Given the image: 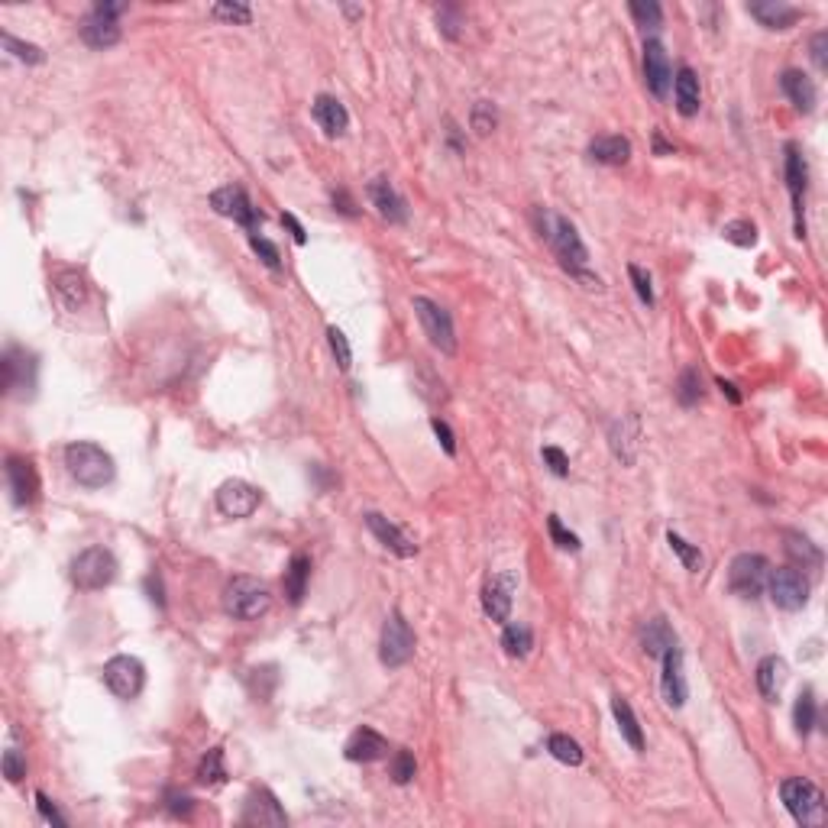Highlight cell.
<instances>
[{
  "label": "cell",
  "mask_w": 828,
  "mask_h": 828,
  "mask_svg": "<svg viewBox=\"0 0 828 828\" xmlns=\"http://www.w3.org/2000/svg\"><path fill=\"white\" fill-rule=\"evenodd\" d=\"M538 217H540V236H544V240L553 246L557 259L563 262V269H567L570 276L580 278V282L595 285V288H599L602 285L599 278L586 272L589 249H586V243L580 240V230H576L573 220L560 217V214H550V211H538Z\"/></svg>",
  "instance_id": "obj_1"
},
{
  "label": "cell",
  "mask_w": 828,
  "mask_h": 828,
  "mask_svg": "<svg viewBox=\"0 0 828 828\" xmlns=\"http://www.w3.org/2000/svg\"><path fill=\"white\" fill-rule=\"evenodd\" d=\"M65 466H68L71 479L85 488H104L117 476L114 456L107 454L104 446L88 444V440H75V444L65 446Z\"/></svg>",
  "instance_id": "obj_2"
},
{
  "label": "cell",
  "mask_w": 828,
  "mask_h": 828,
  "mask_svg": "<svg viewBox=\"0 0 828 828\" xmlns=\"http://www.w3.org/2000/svg\"><path fill=\"white\" fill-rule=\"evenodd\" d=\"M272 605V595L269 586L253 576H234L224 589V612L236 622H256L269 612Z\"/></svg>",
  "instance_id": "obj_3"
},
{
  "label": "cell",
  "mask_w": 828,
  "mask_h": 828,
  "mask_svg": "<svg viewBox=\"0 0 828 828\" xmlns=\"http://www.w3.org/2000/svg\"><path fill=\"white\" fill-rule=\"evenodd\" d=\"M780 800H783L786 812L793 815L800 825L812 828L825 822V796L822 790L806 777H786L780 783Z\"/></svg>",
  "instance_id": "obj_4"
},
{
  "label": "cell",
  "mask_w": 828,
  "mask_h": 828,
  "mask_svg": "<svg viewBox=\"0 0 828 828\" xmlns=\"http://www.w3.org/2000/svg\"><path fill=\"white\" fill-rule=\"evenodd\" d=\"M117 576V560L107 547H88L79 557L71 560V582L81 589V592H98L107 589Z\"/></svg>",
  "instance_id": "obj_5"
},
{
  "label": "cell",
  "mask_w": 828,
  "mask_h": 828,
  "mask_svg": "<svg viewBox=\"0 0 828 828\" xmlns=\"http://www.w3.org/2000/svg\"><path fill=\"white\" fill-rule=\"evenodd\" d=\"M411 308H414V314H418L421 330L427 333L431 347H437L440 353H446V356H454L456 353V330H454V318H450V311L440 308L437 301H431V298H424V295L414 298Z\"/></svg>",
  "instance_id": "obj_6"
},
{
  "label": "cell",
  "mask_w": 828,
  "mask_h": 828,
  "mask_svg": "<svg viewBox=\"0 0 828 828\" xmlns=\"http://www.w3.org/2000/svg\"><path fill=\"white\" fill-rule=\"evenodd\" d=\"M0 369H4V392H7L10 398L26 402V398L36 395V372H39V362H36V356L29 353V350L7 347Z\"/></svg>",
  "instance_id": "obj_7"
},
{
  "label": "cell",
  "mask_w": 828,
  "mask_h": 828,
  "mask_svg": "<svg viewBox=\"0 0 828 828\" xmlns=\"http://www.w3.org/2000/svg\"><path fill=\"white\" fill-rule=\"evenodd\" d=\"M767 576H770V563L760 553H738L728 567V589L738 599H758L767 589Z\"/></svg>",
  "instance_id": "obj_8"
},
{
  "label": "cell",
  "mask_w": 828,
  "mask_h": 828,
  "mask_svg": "<svg viewBox=\"0 0 828 828\" xmlns=\"http://www.w3.org/2000/svg\"><path fill=\"white\" fill-rule=\"evenodd\" d=\"M783 178H786V192L793 201V230L796 236H806V217H802V204H806V184H809V169L806 159H802V149L796 142H786V156H783Z\"/></svg>",
  "instance_id": "obj_9"
},
{
  "label": "cell",
  "mask_w": 828,
  "mask_h": 828,
  "mask_svg": "<svg viewBox=\"0 0 828 828\" xmlns=\"http://www.w3.org/2000/svg\"><path fill=\"white\" fill-rule=\"evenodd\" d=\"M104 683L107 689L117 696V699H136L142 693V683H146V666L140 657H130V654H117L104 664Z\"/></svg>",
  "instance_id": "obj_10"
},
{
  "label": "cell",
  "mask_w": 828,
  "mask_h": 828,
  "mask_svg": "<svg viewBox=\"0 0 828 828\" xmlns=\"http://www.w3.org/2000/svg\"><path fill=\"white\" fill-rule=\"evenodd\" d=\"M767 592H770V602L777 609L800 612V609H806V602H809V580L796 567L770 570V576H767Z\"/></svg>",
  "instance_id": "obj_11"
},
{
  "label": "cell",
  "mask_w": 828,
  "mask_h": 828,
  "mask_svg": "<svg viewBox=\"0 0 828 828\" xmlns=\"http://www.w3.org/2000/svg\"><path fill=\"white\" fill-rule=\"evenodd\" d=\"M123 14V4H94L91 14L81 20V39H85L91 49H110V46L121 43V26H117V16Z\"/></svg>",
  "instance_id": "obj_12"
},
{
  "label": "cell",
  "mask_w": 828,
  "mask_h": 828,
  "mask_svg": "<svg viewBox=\"0 0 828 828\" xmlns=\"http://www.w3.org/2000/svg\"><path fill=\"white\" fill-rule=\"evenodd\" d=\"M379 657L389 670H398L404 666L411 657H414V631L408 628L398 612H392L383 624V641H379Z\"/></svg>",
  "instance_id": "obj_13"
},
{
  "label": "cell",
  "mask_w": 828,
  "mask_h": 828,
  "mask_svg": "<svg viewBox=\"0 0 828 828\" xmlns=\"http://www.w3.org/2000/svg\"><path fill=\"white\" fill-rule=\"evenodd\" d=\"M211 207L220 214V217H230V220H236L240 227H246L249 236H253L262 224L259 207H253V201L246 198V192H243L240 184H224V188H217V192L211 194Z\"/></svg>",
  "instance_id": "obj_14"
},
{
  "label": "cell",
  "mask_w": 828,
  "mask_h": 828,
  "mask_svg": "<svg viewBox=\"0 0 828 828\" xmlns=\"http://www.w3.org/2000/svg\"><path fill=\"white\" fill-rule=\"evenodd\" d=\"M362 521H366V528L372 531V538L379 540L385 550L395 553V557L408 560V557H414V553H418V544H414V538H411L408 531H402V528H398L392 518L379 515V511H366V515H362Z\"/></svg>",
  "instance_id": "obj_15"
},
{
  "label": "cell",
  "mask_w": 828,
  "mask_h": 828,
  "mask_svg": "<svg viewBox=\"0 0 828 828\" xmlns=\"http://www.w3.org/2000/svg\"><path fill=\"white\" fill-rule=\"evenodd\" d=\"M259 502H262L259 488L249 486V482H243V479H227L217 488V508H220V515H227V518H249L256 508H259Z\"/></svg>",
  "instance_id": "obj_16"
},
{
  "label": "cell",
  "mask_w": 828,
  "mask_h": 828,
  "mask_svg": "<svg viewBox=\"0 0 828 828\" xmlns=\"http://www.w3.org/2000/svg\"><path fill=\"white\" fill-rule=\"evenodd\" d=\"M645 81H647V91L660 100H664L673 88V68H670V58H666V49L660 39H647L645 43Z\"/></svg>",
  "instance_id": "obj_17"
},
{
  "label": "cell",
  "mask_w": 828,
  "mask_h": 828,
  "mask_svg": "<svg viewBox=\"0 0 828 828\" xmlns=\"http://www.w3.org/2000/svg\"><path fill=\"white\" fill-rule=\"evenodd\" d=\"M515 586H518L515 573H498L482 586V612H486L492 622H508Z\"/></svg>",
  "instance_id": "obj_18"
},
{
  "label": "cell",
  "mask_w": 828,
  "mask_h": 828,
  "mask_svg": "<svg viewBox=\"0 0 828 828\" xmlns=\"http://www.w3.org/2000/svg\"><path fill=\"white\" fill-rule=\"evenodd\" d=\"M660 660H664V673H660V689H664L666 706H670V708H683V706H687V696H689L687 673H683V651L673 645Z\"/></svg>",
  "instance_id": "obj_19"
},
{
  "label": "cell",
  "mask_w": 828,
  "mask_h": 828,
  "mask_svg": "<svg viewBox=\"0 0 828 828\" xmlns=\"http://www.w3.org/2000/svg\"><path fill=\"white\" fill-rule=\"evenodd\" d=\"M609 446L615 460H622L624 466L637 460V446H641V418L637 414H622L615 424L609 427Z\"/></svg>",
  "instance_id": "obj_20"
},
{
  "label": "cell",
  "mask_w": 828,
  "mask_h": 828,
  "mask_svg": "<svg viewBox=\"0 0 828 828\" xmlns=\"http://www.w3.org/2000/svg\"><path fill=\"white\" fill-rule=\"evenodd\" d=\"M7 486H10V498H14L16 508L33 505L36 492H39V479H36L33 463L23 460V456H10L7 460Z\"/></svg>",
  "instance_id": "obj_21"
},
{
  "label": "cell",
  "mask_w": 828,
  "mask_h": 828,
  "mask_svg": "<svg viewBox=\"0 0 828 828\" xmlns=\"http://www.w3.org/2000/svg\"><path fill=\"white\" fill-rule=\"evenodd\" d=\"M288 815L278 806V800L269 790H253L246 796V806H243V825H285Z\"/></svg>",
  "instance_id": "obj_22"
},
{
  "label": "cell",
  "mask_w": 828,
  "mask_h": 828,
  "mask_svg": "<svg viewBox=\"0 0 828 828\" xmlns=\"http://www.w3.org/2000/svg\"><path fill=\"white\" fill-rule=\"evenodd\" d=\"M343 754H347V760H353V764H372V760H383L385 754H389V741H385L375 728L362 725V728H356L353 735H350Z\"/></svg>",
  "instance_id": "obj_23"
},
{
  "label": "cell",
  "mask_w": 828,
  "mask_h": 828,
  "mask_svg": "<svg viewBox=\"0 0 828 828\" xmlns=\"http://www.w3.org/2000/svg\"><path fill=\"white\" fill-rule=\"evenodd\" d=\"M366 194L369 201L375 204V211L383 214L389 224H404L408 220V207H404V198L395 192V184L389 178H372L366 184Z\"/></svg>",
  "instance_id": "obj_24"
},
{
  "label": "cell",
  "mask_w": 828,
  "mask_h": 828,
  "mask_svg": "<svg viewBox=\"0 0 828 828\" xmlns=\"http://www.w3.org/2000/svg\"><path fill=\"white\" fill-rule=\"evenodd\" d=\"M780 88H783V94L790 98V104H793L800 114H812V110H815L819 91H815V81L809 79L806 71L786 68L783 75H780Z\"/></svg>",
  "instance_id": "obj_25"
},
{
  "label": "cell",
  "mask_w": 828,
  "mask_h": 828,
  "mask_svg": "<svg viewBox=\"0 0 828 828\" xmlns=\"http://www.w3.org/2000/svg\"><path fill=\"white\" fill-rule=\"evenodd\" d=\"M314 121L320 123V130H324L327 136H343L350 127V114L347 107L341 104V100L333 98V94H318L314 98V107H311Z\"/></svg>",
  "instance_id": "obj_26"
},
{
  "label": "cell",
  "mask_w": 828,
  "mask_h": 828,
  "mask_svg": "<svg viewBox=\"0 0 828 828\" xmlns=\"http://www.w3.org/2000/svg\"><path fill=\"white\" fill-rule=\"evenodd\" d=\"M748 14L767 29H790L800 20V10L783 4V0H767V4H748Z\"/></svg>",
  "instance_id": "obj_27"
},
{
  "label": "cell",
  "mask_w": 828,
  "mask_h": 828,
  "mask_svg": "<svg viewBox=\"0 0 828 828\" xmlns=\"http://www.w3.org/2000/svg\"><path fill=\"white\" fill-rule=\"evenodd\" d=\"M56 298L65 311H79L88 301V282L79 269H62L56 276Z\"/></svg>",
  "instance_id": "obj_28"
},
{
  "label": "cell",
  "mask_w": 828,
  "mask_h": 828,
  "mask_svg": "<svg viewBox=\"0 0 828 828\" xmlns=\"http://www.w3.org/2000/svg\"><path fill=\"white\" fill-rule=\"evenodd\" d=\"M673 98H676V110H680L683 117L699 114V104H702L699 79H696V71L687 68V65H683V68L676 71V79H673Z\"/></svg>",
  "instance_id": "obj_29"
},
{
  "label": "cell",
  "mask_w": 828,
  "mask_h": 828,
  "mask_svg": "<svg viewBox=\"0 0 828 828\" xmlns=\"http://www.w3.org/2000/svg\"><path fill=\"white\" fill-rule=\"evenodd\" d=\"M589 159L599 165H624L631 159V142L624 136H595L589 142Z\"/></svg>",
  "instance_id": "obj_30"
},
{
  "label": "cell",
  "mask_w": 828,
  "mask_h": 828,
  "mask_svg": "<svg viewBox=\"0 0 828 828\" xmlns=\"http://www.w3.org/2000/svg\"><path fill=\"white\" fill-rule=\"evenodd\" d=\"M783 540H786L783 544L786 557L793 560L796 570H819L822 567V550L809 538H802L800 531H786Z\"/></svg>",
  "instance_id": "obj_31"
},
{
  "label": "cell",
  "mask_w": 828,
  "mask_h": 828,
  "mask_svg": "<svg viewBox=\"0 0 828 828\" xmlns=\"http://www.w3.org/2000/svg\"><path fill=\"white\" fill-rule=\"evenodd\" d=\"M612 715H615L618 731H622L624 741H628L634 750H645V731H641V722H637L631 702L622 699V696H615V699H612Z\"/></svg>",
  "instance_id": "obj_32"
},
{
  "label": "cell",
  "mask_w": 828,
  "mask_h": 828,
  "mask_svg": "<svg viewBox=\"0 0 828 828\" xmlns=\"http://www.w3.org/2000/svg\"><path fill=\"white\" fill-rule=\"evenodd\" d=\"M308 580H311V560L305 553H295L288 570H285V595H288L291 605H301L308 592Z\"/></svg>",
  "instance_id": "obj_33"
},
{
  "label": "cell",
  "mask_w": 828,
  "mask_h": 828,
  "mask_svg": "<svg viewBox=\"0 0 828 828\" xmlns=\"http://www.w3.org/2000/svg\"><path fill=\"white\" fill-rule=\"evenodd\" d=\"M641 645H645L647 657H664L673 645H676V634L670 631V624L664 618H651V622L641 628Z\"/></svg>",
  "instance_id": "obj_34"
},
{
  "label": "cell",
  "mask_w": 828,
  "mask_h": 828,
  "mask_svg": "<svg viewBox=\"0 0 828 828\" xmlns=\"http://www.w3.org/2000/svg\"><path fill=\"white\" fill-rule=\"evenodd\" d=\"M783 680H786V664L780 657H764L758 664V689H760V696H764L767 702H777V696H780V687H783Z\"/></svg>",
  "instance_id": "obj_35"
},
{
  "label": "cell",
  "mask_w": 828,
  "mask_h": 828,
  "mask_svg": "<svg viewBox=\"0 0 828 828\" xmlns=\"http://www.w3.org/2000/svg\"><path fill=\"white\" fill-rule=\"evenodd\" d=\"M502 647H505V654L508 657H515V660H524L528 654H531V647H534V634H531V628L524 622H511V624H505V631H502Z\"/></svg>",
  "instance_id": "obj_36"
},
{
  "label": "cell",
  "mask_w": 828,
  "mask_h": 828,
  "mask_svg": "<svg viewBox=\"0 0 828 828\" xmlns=\"http://www.w3.org/2000/svg\"><path fill=\"white\" fill-rule=\"evenodd\" d=\"M815 718H819V706H815V696L812 689H802L800 699L793 706V725H796V735L806 738L809 731L815 728Z\"/></svg>",
  "instance_id": "obj_37"
},
{
  "label": "cell",
  "mask_w": 828,
  "mask_h": 828,
  "mask_svg": "<svg viewBox=\"0 0 828 828\" xmlns=\"http://www.w3.org/2000/svg\"><path fill=\"white\" fill-rule=\"evenodd\" d=\"M547 750H550V754L560 760V764H567V767H580L582 764L580 741H573L570 735H550V738H547Z\"/></svg>",
  "instance_id": "obj_38"
},
{
  "label": "cell",
  "mask_w": 828,
  "mask_h": 828,
  "mask_svg": "<svg viewBox=\"0 0 828 828\" xmlns=\"http://www.w3.org/2000/svg\"><path fill=\"white\" fill-rule=\"evenodd\" d=\"M702 398V375L699 369H683L680 379H676V402L683 404V408H693V404H699Z\"/></svg>",
  "instance_id": "obj_39"
},
{
  "label": "cell",
  "mask_w": 828,
  "mask_h": 828,
  "mask_svg": "<svg viewBox=\"0 0 828 828\" xmlns=\"http://www.w3.org/2000/svg\"><path fill=\"white\" fill-rule=\"evenodd\" d=\"M198 780L207 786H217L227 780V767H224V750L220 748H211L204 754V760L198 764Z\"/></svg>",
  "instance_id": "obj_40"
},
{
  "label": "cell",
  "mask_w": 828,
  "mask_h": 828,
  "mask_svg": "<svg viewBox=\"0 0 828 828\" xmlns=\"http://www.w3.org/2000/svg\"><path fill=\"white\" fill-rule=\"evenodd\" d=\"M666 544H670V550L683 560V567H687L689 573H699L702 563H706V560H702V553H699V547H693L689 540H683L680 534H673V531L666 534Z\"/></svg>",
  "instance_id": "obj_41"
},
{
  "label": "cell",
  "mask_w": 828,
  "mask_h": 828,
  "mask_svg": "<svg viewBox=\"0 0 828 828\" xmlns=\"http://www.w3.org/2000/svg\"><path fill=\"white\" fill-rule=\"evenodd\" d=\"M628 10L637 20V26H645V29H660V23H664V7L654 4V0H634Z\"/></svg>",
  "instance_id": "obj_42"
},
{
  "label": "cell",
  "mask_w": 828,
  "mask_h": 828,
  "mask_svg": "<svg viewBox=\"0 0 828 828\" xmlns=\"http://www.w3.org/2000/svg\"><path fill=\"white\" fill-rule=\"evenodd\" d=\"M722 234H725V240L735 243V246H741V249L758 243V227H754L750 220H731V224H725Z\"/></svg>",
  "instance_id": "obj_43"
},
{
  "label": "cell",
  "mask_w": 828,
  "mask_h": 828,
  "mask_svg": "<svg viewBox=\"0 0 828 828\" xmlns=\"http://www.w3.org/2000/svg\"><path fill=\"white\" fill-rule=\"evenodd\" d=\"M4 49H7L14 58H20V62H26V65H39L46 58L39 46L23 43V39H16V36H10V33H4Z\"/></svg>",
  "instance_id": "obj_44"
},
{
  "label": "cell",
  "mask_w": 828,
  "mask_h": 828,
  "mask_svg": "<svg viewBox=\"0 0 828 828\" xmlns=\"http://www.w3.org/2000/svg\"><path fill=\"white\" fill-rule=\"evenodd\" d=\"M414 770H418V764H414V754L411 750H395V758H392V764H389V773H392V780H395L398 786H404V783H411L414 780Z\"/></svg>",
  "instance_id": "obj_45"
},
{
  "label": "cell",
  "mask_w": 828,
  "mask_h": 828,
  "mask_svg": "<svg viewBox=\"0 0 828 828\" xmlns=\"http://www.w3.org/2000/svg\"><path fill=\"white\" fill-rule=\"evenodd\" d=\"M460 26H463V10L454 7V4H444L437 10V29L446 39H460Z\"/></svg>",
  "instance_id": "obj_46"
},
{
  "label": "cell",
  "mask_w": 828,
  "mask_h": 828,
  "mask_svg": "<svg viewBox=\"0 0 828 828\" xmlns=\"http://www.w3.org/2000/svg\"><path fill=\"white\" fill-rule=\"evenodd\" d=\"M469 123H473V130L479 136H488L492 130H496V123H498L496 107L488 104V100H479V104L473 107V114H469Z\"/></svg>",
  "instance_id": "obj_47"
},
{
  "label": "cell",
  "mask_w": 828,
  "mask_h": 828,
  "mask_svg": "<svg viewBox=\"0 0 828 828\" xmlns=\"http://www.w3.org/2000/svg\"><path fill=\"white\" fill-rule=\"evenodd\" d=\"M547 531H550V540L560 547V550H570V553H576V550H580V547H582V544H580V538H576L573 531H567V528H563V521H560L557 515H550V518H547Z\"/></svg>",
  "instance_id": "obj_48"
},
{
  "label": "cell",
  "mask_w": 828,
  "mask_h": 828,
  "mask_svg": "<svg viewBox=\"0 0 828 828\" xmlns=\"http://www.w3.org/2000/svg\"><path fill=\"white\" fill-rule=\"evenodd\" d=\"M249 246H253V253L259 256L266 266H269L272 272H278L282 269V256H278V246L272 240H266V236H259V234H253L249 236Z\"/></svg>",
  "instance_id": "obj_49"
},
{
  "label": "cell",
  "mask_w": 828,
  "mask_h": 828,
  "mask_svg": "<svg viewBox=\"0 0 828 828\" xmlns=\"http://www.w3.org/2000/svg\"><path fill=\"white\" fill-rule=\"evenodd\" d=\"M211 16H214V20L243 23V26H246V23L253 20V10H249L246 4H214V7H211Z\"/></svg>",
  "instance_id": "obj_50"
},
{
  "label": "cell",
  "mask_w": 828,
  "mask_h": 828,
  "mask_svg": "<svg viewBox=\"0 0 828 828\" xmlns=\"http://www.w3.org/2000/svg\"><path fill=\"white\" fill-rule=\"evenodd\" d=\"M327 341H330V350H333V356H337V366L347 372L350 362H353V350H350L347 333L337 330V327H330V330H327Z\"/></svg>",
  "instance_id": "obj_51"
},
{
  "label": "cell",
  "mask_w": 828,
  "mask_h": 828,
  "mask_svg": "<svg viewBox=\"0 0 828 828\" xmlns=\"http://www.w3.org/2000/svg\"><path fill=\"white\" fill-rule=\"evenodd\" d=\"M0 767H4V777H7L10 783H20V780L26 777V758H23L16 748L4 750V760H0Z\"/></svg>",
  "instance_id": "obj_52"
},
{
  "label": "cell",
  "mask_w": 828,
  "mask_h": 828,
  "mask_svg": "<svg viewBox=\"0 0 828 828\" xmlns=\"http://www.w3.org/2000/svg\"><path fill=\"white\" fill-rule=\"evenodd\" d=\"M628 276H631V285H634L637 298H641V301H645V305L651 308V305H654V285H651V276H647V272L641 269V266H634V262L628 266Z\"/></svg>",
  "instance_id": "obj_53"
},
{
  "label": "cell",
  "mask_w": 828,
  "mask_h": 828,
  "mask_svg": "<svg viewBox=\"0 0 828 828\" xmlns=\"http://www.w3.org/2000/svg\"><path fill=\"white\" fill-rule=\"evenodd\" d=\"M540 456H544L547 469H550L553 476H560V479H563V476H570V456L563 454L560 446H544V450H540Z\"/></svg>",
  "instance_id": "obj_54"
},
{
  "label": "cell",
  "mask_w": 828,
  "mask_h": 828,
  "mask_svg": "<svg viewBox=\"0 0 828 828\" xmlns=\"http://www.w3.org/2000/svg\"><path fill=\"white\" fill-rule=\"evenodd\" d=\"M36 809H39V815H43L49 825H58V828H65L68 822H65V815L58 812L56 806H52V800L46 793H36Z\"/></svg>",
  "instance_id": "obj_55"
},
{
  "label": "cell",
  "mask_w": 828,
  "mask_h": 828,
  "mask_svg": "<svg viewBox=\"0 0 828 828\" xmlns=\"http://www.w3.org/2000/svg\"><path fill=\"white\" fill-rule=\"evenodd\" d=\"M812 62L819 71L828 68V33H815L812 36Z\"/></svg>",
  "instance_id": "obj_56"
},
{
  "label": "cell",
  "mask_w": 828,
  "mask_h": 828,
  "mask_svg": "<svg viewBox=\"0 0 828 828\" xmlns=\"http://www.w3.org/2000/svg\"><path fill=\"white\" fill-rule=\"evenodd\" d=\"M431 427H434V434H437L440 446H444L446 454L454 456V454H456V437H454V431H450V427H446V421L434 418V421H431Z\"/></svg>",
  "instance_id": "obj_57"
},
{
  "label": "cell",
  "mask_w": 828,
  "mask_h": 828,
  "mask_svg": "<svg viewBox=\"0 0 828 828\" xmlns=\"http://www.w3.org/2000/svg\"><path fill=\"white\" fill-rule=\"evenodd\" d=\"M194 809V800L188 793H169V812L172 815H182V819H188Z\"/></svg>",
  "instance_id": "obj_58"
},
{
  "label": "cell",
  "mask_w": 828,
  "mask_h": 828,
  "mask_svg": "<svg viewBox=\"0 0 828 828\" xmlns=\"http://www.w3.org/2000/svg\"><path fill=\"white\" fill-rule=\"evenodd\" d=\"M333 207H337L341 214H347V217H356V214H360V211H356V204H353V198H350L343 188H337V192H333Z\"/></svg>",
  "instance_id": "obj_59"
},
{
  "label": "cell",
  "mask_w": 828,
  "mask_h": 828,
  "mask_svg": "<svg viewBox=\"0 0 828 828\" xmlns=\"http://www.w3.org/2000/svg\"><path fill=\"white\" fill-rule=\"evenodd\" d=\"M282 224L291 230V236H295V243H298V246H301V243L308 240L305 227H301V224H298V220H295V214H282Z\"/></svg>",
  "instance_id": "obj_60"
},
{
  "label": "cell",
  "mask_w": 828,
  "mask_h": 828,
  "mask_svg": "<svg viewBox=\"0 0 828 828\" xmlns=\"http://www.w3.org/2000/svg\"><path fill=\"white\" fill-rule=\"evenodd\" d=\"M146 589H149V599H152L159 609H162L165 599H162V582H159V576H146Z\"/></svg>",
  "instance_id": "obj_61"
},
{
  "label": "cell",
  "mask_w": 828,
  "mask_h": 828,
  "mask_svg": "<svg viewBox=\"0 0 828 828\" xmlns=\"http://www.w3.org/2000/svg\"><path fill=\"white\" fill-rule=\"evenodd\" d=\"M718 389H722V395H728V402L731 404H738L741 402V395H738V389L731 383H725V379H718Z\"/></svg>",
  "instance_id": "obj_62"
},
{
  "label": "cell",
  "mask_w": 828,
  "mask_h": 828,
  "mask_svg": "<svg viewBox=\"0 0 828 828\" xmlns=\"http://www.w3.org/2000/svg\"><path fill=\"white\" fill-rule=\"evenodd\" d=\"M654 149H657V156H666V152H673V146H666L664 136H660V130L654 133Z\"/></svg>",
  "instance_id": "obj_63"
},
{
  "label": "cell",
  "mask_w": 828,
  "mask_h": 828,
  "mask_svg": "<svg viewBox=\"0 0 828 828\" xmlns=\"http://www.w3.org/2000/svg\"><path fill=\"white\" fill-rule=\"evenodd\" d=\"M343 10H347V16H353V20H356V16H362L360 7H343Z\"/></svg>",
  "instance_id": "obj_64"
}]
</instances>
